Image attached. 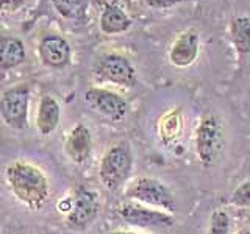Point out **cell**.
I'll list each match as a JSON object with an SVG mask.
<instances>
[{
	"label": "cell",
	"mask_w": 250,
	"mask_h": 234,
	"mask_svg": "<svg viewBox=\"0 0 250 234\" xmlns=\"http://www.w3.org/2000/svg\"><path fill=\"white\" fill-rule=\"evenodd\" d=\"M5 181L11 195L30 211H41L50 197V181L41 167L16 159L5 167Z\"/></svg>",
	"instance_id": "1"
},
{
	"label": "cell",
	"mask_w": 250,
	"mask_h": 234,
	"mask_svg": "<svg viewBox=\"0 0 250 234\" xmlns=\"http://www.w3.org/2000/svg\"><path fill=\"white\" fill-rule=\"evenodd\" d=\"M100 206L97 191L88 186H78L72 194L58 201L57 209L60 214L64 215L67 228L72 231H86L97 220Z\"/></svg>",
	"instance_id": "2"
},
{
	"label": "cell",
	"mask_w": 250,
	"mask_h": 234,
	"mask_svg": "<svg viewBox=\"0 0 250 234\" xmlns=\"http://www.w3.org/2000/svg\"><path fill=\"white\" fill-rule=\"evenodd\" d=\"M225 150V127L222 119L208 113L199 120L194 131V152L203 169H213Z\"/></svg>",
	"instance_id": "3"
},
{
	"label": "cell",
	"mask_w": 250,
	"mask_h": 234,
	"mask_svg": "<svg viewBox=\"0 0 250 234\" xmlns=\"http://www.w3.org/2000/svg\"><path fill=\"white\" fill-rule=\"evenodd\" d=\"M133 150L128 142L121 140L109 145L99 164V179L108 191H117L128 181L133 170Z\"/></svg>",
	"instance_id": "4"
},
{
	"label": "cell",
	"mask_w": 250,
	"mask_h": 234,
	"mask_svg": "<svg viewBox=\"0 0 250 234\" xmlns=\"http://www.w3.org/2000/svg\"><path fill=\"white\" fill-rule=\"evenodd\" d=\"M125 198L167 211L170 214H174L177 209V201L172 191L161 179L153 176H138L130 181L125 187Z\"/></svg>",
	"instance_id": "5"
},
{
	"label": "cell",
	"mask_w": 250,
	"mask_h": 234,
	"mask_svg": "<svg viewBox=\"0 0 250 234\" xmlns=\"http://www.w3.org/2000/svg\"><path fill=\"white\" fill-rule=\"evenodd\" d=\"M30 88L21 83L3 91L0 98V116L6 127L22 131L28 128Z\"/></svg>",
	"instance_id": "6"
},
{
	"label": "cell",
	"mask_w": 250,
	"mask_h": 234,
	"mask_svg": "<svg viewBox=\"0 0 250 234\" xmlns=\"http://www.w3.org/2000/svg\"><path fill=\"white\" fill-rule=\"evenodd\" d=\"M94 75L100 81L121 88H135L138 84V70L127 57L119 53H108L99 58L94 66Z\"/></svg>",
	"instance_id": "7"
},
{
	"label": "cell",
	"mask_w": 250,
	"mask_h": 234,
	"mask_svg": "<svg viewBox=\"0 0 250 234\" xmlns=\"http://www.w3.org/2000/svg\"><path fill=\"white\" fill-rule=\"evenodd\" d=\"M117 214L127 225L138 228H169L175 222L174 214L167 211L150 208L133 200L122 201L117 206Z\"/></svg>",
	"instance_id": "8"
},
{
	"label": "cell",
	"mask_w": 250,
	"mask_h": 234,
	"mask_svg": "<svg viewBox=\"0 0 250 234\" xmlns=\"http://www.w3.org/2000/svg\"><path fill=\"white\" fill-rule=\"evenodd\" d=\"M84 101L92 111L106 117L111 122H122L128 114V101L119 94L105 88H89L84 92Z\"/></svg>",
	"instance_id": "9"
},
{
	"label": "cell",
	"mask_w": 250,
	"mask_h": 234,
	"mask_svg": "<svg viewBox=\"0 0 250 234\" xmlns=\"http://www.w3.org/2000/svg\"><path fill=\"white\" fill-rule=\"evenodd\" d=\"M38 53L42 64L50 69H64L72 57L70 44L60 35H45L38 44Z\"/></svg>",
	"instance_id": "10"
},
{
	"label": "cell",
	"mask_w": 250,
	"mask_h": 234,
	"mask_svg": "<svg viewBox=\"0 0 250 234\" xmlns=\"http://www.w3.org/2000/svg\"><path fill=\"white\" fill-rule=\"evenodd\" d=\"M92 133L84 123H77L70 128L64 139V153L70 162L82 166L89 161L92 155Z\"/></svg>",
	"instance_id": "11"
},
{
	"label": "cell",
	"mask_w": 250,
	"mask_h": 234,
	"mask_svg": "<svg viewBox=\"0 0 250 234\" xmlns=\"http://www.w3.org/2000/svg\"><path fill=\"white\" fill-rule=\"evenodd\" d=\"M183 130L185 117L180 106H174L164 113L156 125L160 142L172 152H175V148L180 145V140L183 139Z\"/></svg>",
	"instance_id": "12"
},
{
	"label": "cell",
	"mask_w": 250,
	"mask_h": 234,
	"mask_svg": "<svg viewBox=\"0 0 250 234\" xmlns=\"http://www.w3.org/2000/svg\"><path fill=\"white\" fill-rule=\"evenodd\" d=\"M200 38L194 30H186L175 39L169 50V61L175 67H188L197 59Z\"/></svg>",
	"instance_id": "13"
},
{
	"label": "cell",
	"mask_w": 250,
	"mask_h": 234,
	"mask_svg": "<svg viewBox=\"0 0 250 234\" xmlns=\"http://www.w3.org/2000/svg\"><path fill=\"white\" fill-rule=\"evenodd\" d=\"M61 120V106L57 101V98L44 94L39 98L38 103V111H36V119L35 125L36 130L41 136H50L55 130L58 128Z\"/></svg>",
	"instance_id": "14"
},
{
	"label": "cell",
	"mask_w": 250,
	"mask_h": 234,
	"mask_svg": "<svg viewBox=\"0 0 250 234\" xmlns=\"http://www.w3.org/2000/svg\"><path fill=\"white\" fill-rule=\"evenodd\" d=\"M27 58L25 45L16 36H3L0 41V69L6 70L21 66Z\"/></svg>",
	"instance_id": "15"
},
{
	"label": "cell",
	"mask_w": 250,
	"mask_h": 234,
	"mask_svg": "<svg viewBox=\"0 0 250 234\" xmlns=\"http://www.w3.org/2000/svg\"><path fill=\"white\" fill-rule=\"evenodd\" d=\"M131 27V19L119 6L109 5L100 14V30L105 35H119Z\"/></svg>",
	"instance_id": "16"
},
{
	"label": "cell",
	"mask_w": 250,
	"mask_h": 234,
	"mask_svg": "<svg viewBox=\"0 0 250 234\" xmlns=\"http://www.w3.org/2000/svg\"><path fill=\"white\" fill-rule=\"evenodd\" d=\"M230 38L238 55L247 57L250 53V18L241 16L233 19L230 23Z\"/></svg>",
	"instance_id": "17"
},
{
	"label": "cell",
	"mask_w": 250,
	"mask_h": 234,
	"mask_svg": "<svg viewBox=\"0 0 250 234\" xmlns=\"http://www.w3.org/2000/svg\"><path fill=\"white\" fill-rule=\"evenodd\" d=\"M53 8L66 19H77L84 14L89 0H52Z\"/></svg>",
	"instance_id": "18"
},
{
	"label": "cell",
	"mask_w": 250,
	"mask_h": 234,
	"mask_svg": "<svg viewBox=\"0 0 250 234\" xmlns=\"http://www.w3.org/2000/svg\"><path fill=\"white\" fill-rule=\"evenodd\" d=\"M231 233V217L229 211L222 208L214 209L209 215L207 234H230Z\"/></svg>",
	"instance_id": "19"
},
{
	"label": "cell",
	"mask_w": 250,
	"mask_h": 234,
	"mask_svg": "<svg viewBox=\"0 0 250 234\" xmlns=\"http://www.w3.org/2000/svg\"><path fill=\"white\" fill-rule=\"evenodd\" d=\"M230 203L234 208H250V178L242 181L230 195Z\"/></svg>",
	"instance_id": "20"
},
{
	"label": "cell",
	"mask_w": 250,
	"mask_h": 234,
	"mask_svg": "<svg viewBox=\"0 0 250 234\" xmlns=\"http://www.w3.org/2000/svg\"><path fill=\"white\" fill-rule=\"evenodd\" d=\"M144 2L148 8H153V10H166V8L175 6L182 0H144Z\"/></svg>",
	"instance_id": "21"
},
{
	"label": "cell",
	"mask_w": 250,
	"mask_h": 234,
	"mask_svg": "<svg viewBox=\"0 0 250 234\" xmlns=\"http://www.w3.org/2000/svg\"><path fill=\"white\" fill-rule=\"evenodd\" d=\"M23 3H25V0H0V8L3 13H13L18 11Z\"/></svg>",
	"instance_id": "22"
},
{
	"label": "cell",
	"mask_w": 250,
	"mask_h": 234,
	"mask_svg": "<svg viewBox=\"0 0 250 234\" xmlns=\"http://www.w3.org/2000/svg\"><path fill=\"white\" fill-rule=\"evenodd\" d=\"M109 234H143V233H136V231H113Z\"/></svg>",
	"instance_id": "23"
},
{
	"label": "cell",
	"mask_w": 250,
	"mask_h": 234,
	"mask_svg": "<svg viewBox=\"0 0 250 234\" xmlns=\"http://www.w3.org/2000/svg\"><path fill=\"white\" fill-rule=\"evenodd\" d=\"M236 234H250V228H249V226H246V228H241Z\"/></svg>",
	"instance_id": "24"
}]
</instances>
